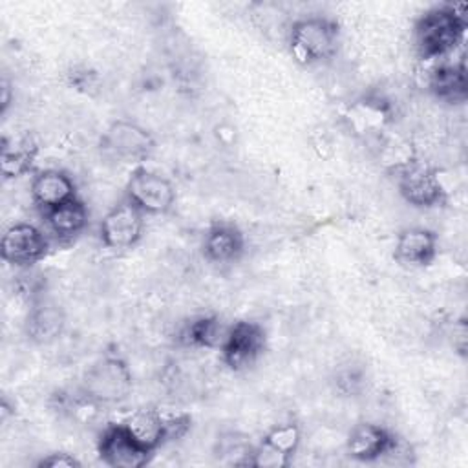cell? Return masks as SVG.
Segmentation results:
<instances>
[{
  "label": "cell",
  "mask_w": 468,
  "mask_h": 468,
  "mask_svg": "<svg viewBox=\"0 0 468 468\" xmlns=\"http://www.w3.org/2000/svg\"><path fill=\"white\" fill-rule=\"evenodd\" d=\"M464 4H444L428 9L415 24V48L420 58H444L463 42L466 31Z\"/></svg>",
  "instance_id": "6da1fadb"
},
{
  "label": "cell",
  "mask_w": 468,
  "mask_h": 468,
  "mask_svg": "<svg viewBox=\"0 0 468 468\" xmlns=\"http://www.w3.org/2000/svg\"><path fill=\"white\" fill-rule=\"evenodd\" d=\"M289 51L300 66H318L329 62L340 46V27L336 20L322 15L303 16L292 22L287 37Z\"/></svg>",
  "instance_id": "7a4b0ae2"
},
{
  "label": "cell",
  "mask_w": 468,
  "mask_h": 468,
  "mask_svg": "<svg viewBox=\"0 0 468 468\" xmlns=\"http://www.w3.org/2000/svg\"><path fill=\"white\" fill-rule=\"evenodd\" d=\"M132 388L133 380L126 360L115 351H106L84 371L79 393L93 406H108L126 400Z\"/></svg>",
  "instance_id": "3957f363"
},
{
  "label": "cell",
  "mask_w": 468,
  "mask_h": 468,
  "mask_svg": "<svg viewBox=\"0 0 468 468\" xmlns=\"http://www.w3.org/2000/svg\"><path fill=\"white\" fill-rule=\"evenodd\" d=\"M101 148L117 161L141 163L154 154L155 139L141 124L128 119H117L102 133Z\"/></svg>",
  "instance_id": "277c9868"
},
{
  "label": "cell",
  "mask_w": 468,
  "mask_h": 468,
  "mask_svg": "<svg viewBox=\"0 0 468 468\" xmlns=\"http://www.w3.org/2000/svg\"><path fill=\"white\" fill-rule=\"evenodd\" d=\"M126 199L143 214H166L176 203V188L165 176L137 166L126 181Z\"/></svg>",
  "instance_id": "5b68a950"
},
{
  "label": "cell",
  "mask_w": 468,
  "mask_h": 468,
  "mask_svg": "<svg viewBox=\"0 0 468 468\" xmlns=\"http://www.w3.org/2000/svg\"><path fill=\"white\" fill-rule=\"evenodd\" d=\"M265 329L252 320H238L227 327L221 342V360L232 371H243L258 362L265 351Z\"/></svg>",
  "instance_id": "8992f818"
},
{
  "label": "cell",
  "mask_w": 468,
  "mask_h": 468,
  "mask_svg": "<svg viewBox=\"0 0 468 468\" xmlns=\"http://www.w3.org/2000/svg\"><path fill=\"white\" fill-rule=\"evenodd\" d=\"M399 194L415 208H431L444 201V188L437 172L420 163L410 161L395 170Z\"/></svg>",
  "instance_id": "52a82bcc"
},
{
  "label": "cell",
  "mask_w": 468,
  "mask_h": 468,
  "mask_svg": "<svg viewBox=\"0 0 468 468\" xmlns=\"http://www.w3.org/2000/svg\"><path fill=\"white\" fill-rule=\"evenodd\" d=\"M49 250L48 236L31 223H15L5 229L0 241V256L13 267L27 269L38 263Z\"/></svg>",
  "instance_id": "ba28073f"
},
{
  "label": "cell",
  "mask_w": 468,
  "mask_h": 468,
  "mask_svg": "<svg viewBox=\"0 0 468 468\" xmlns=\"http://www.w3.org/2000/svg\"><path fill=\"white\" fill-rule=\"evenodd\" d=\"M143 230L144 214L124 199L104 214L99 225V238L106 249L124 250L132 249L141 239Z\"/></svg>",
  "instance_id": "9c48e42d"
},
{
  "label": "cell",
  "mask_w": 468,
  "mask_h": 468,
  "mask_svg": "<svg viewBox=\"0 0 468 468\" xmlns=\"http://www.w3.org/2000/svg\"><path fill=\"white\" fill-rule=\"evenodd\" d=\"M97 452L104 464L113 468H141L150 461L154 452L141 446L122 426L108 424L97 441Z\"/></svg>",
  "instance_id": "30bf717a"
},
{
  "label": "cell",
  "mask_w": 468,
  "mask_h": 468,
  "mask_svg": "<svg viewBox=\"0 0 468 468\" xmlns=\"http://www.w3.org/2000/svg\"><path fill=\"white\" fill-rule=\"evenodd\" d=\"M302 441V431L296 422H282L272 426L254 446L250 466L254 468H285L291 464L294 452Z\"/></svg>",
  "instance_id": "8fae6325"
},
{
  "label": "cell",
  "mask_w": 468,
  "mask_h": 468,
  "mask_svg": "<svg viewBox=\"0 0 468 468\" xmlns=\"http://www.w3.org/2000/svg\"><path fill=\"white\" fill-rule=\"evenodd\" d=\"M203 256L216 265L238 261L245 252V236L230 221H214L203 236Z\"/></svg>",
  "instance_id": "7c38bea8"
},
{
  "label": "cell",
  "mask_w": 468,
  "mask_h": 468,
  "mask_svg": "<svg viewBox=\"0 0 468 468\" xmlns=\"http://www.w3.org/2000/svg\"><path fill=\"white\" fill-rule=\"evenodd\" d=\"M66 327V314L64 311L51 300L46 298H37L31 302L26 322H24V331L27 340L33 344H51L55 342Z\"/></svg>",
  "instance_id": "4fadbf2b"
},
{
  "label": "cell",
  "mask_w": 468,
  "mask_h": 468,
  "mask_svg": "<svg viewBox=\"0 0 468 468\" xmlns=\"http://www.w3.org/2000/svg\"><path fill=\"white\" fill-rule=\"evenodd\" d=\"M437 250V234L433 230L424 227H408L397 236L393 258L404 265L424 267L435 260Z\"/></svg>",
  "instance_id": "5bb4252c"
},
{
  "label": "cell",
  "mask_w": 468,
  "mask_h": 468,
  "mask_svg": "<svg viewBox=\"0 0 468 468\" xmlns=\"http://www.w3.org/2000/svg\"><path fill=\"white\" fill-rule=\"evenodd\" d=\"M29 190L33 203L44 212L77 197V186L73 179L66 172L55 168L38 172L33 177Z\"/></svg>",
  "instance_id": "9a60e30c"
},
{
  "label": "cell",
  "mask_w": 468,
  "mask_h": 468,
  "mask_svg": "<svg viewBox=\"0 0 468 468\" xmlns=\"http://www.w3.org/2000/svg\"><path fill=\"white\" fill-rule=\"evenodd\" d=\"M431 95L446 104H461L468 95V77L464 60L442 62L435 66L428 77Z\"/></svg>",
  "instance_id": "2e32d148"
},
{
  "label": "cell",
  "mask_w": 468,
  "mask_h": 468,
  "mask_svg": "<svg viewBox=\"0 0 468 468\" xmlns=\"http://www.w3.org/2000/svg\"><path fill=\"white\" fill-rule=\"evenodd\" d=\"M391 437H393V433L389 430H386L384 426L362 422L351 430L347 442H346V450L351 459H356L362 463L380 461Z\"/></svg>",
  "instance_id": "e0dca14e"
},
{
  "label": "cell",
  "mask_w": 468,
  "mask_h": 468,
  "mask_svg": "<svg viewBox=\"0 0 468 468\" xmlns=\"http://www.w3.org/2000/svg\"><path fill=\"white\" fill-rule=\"evenodd\" d=\"M37 152L38 146L29 133L20 137L4 135L0 148V172L4 179H16L27 174L35 163Z\"/></svg>",
  "instance_id": "ac0fdd59"
},
{
  "label": "cell",
  "mask_w": 468,
  "mask_h": 468,
  "mask_svg": "<svg viewBox=\"0 0 468 468\" xmlns=\"http://www.w3.org/2000/svg\"><path fill=\"white\" fill-rule=\"evenodd\" d=\"M46 225L53 238L69 241L77 238L88 225V208L79 197L69 199L48 212H44Z\"/></svg>",
  "instance_id": "d6986e66"
},
{
  "label": "cell",
  "mask_w": 468,
  "mask_h": 468,
  "mask_svg": "<svg viewBox=\"0 0 468 468\" xmlns=\"http://www.w3.org/2000/svg\"><path fill=\"white\" fill-rule=\"evenodd\" d=\"M347 119L356 133H377L391 121V106L380 95H366L349 108Z\"/></svg>",
  "instance_id": "ffe728a7"
},
{
  "label": "cell",
  "mask_w": 468,
  "mask_h": 468,
  "mask_svg": "<svg viewBox=\"0 0 468 468\" xmlns=\"http://www.w3.org/2000/svg\"><path fill=\"white\" fill-rule=\"evenodd\" d=\"M122 426L141 446L150 452H155L163 442H166L165 424L159 408H139L126 420H122Z\"/></svg>",
  "instance_id": "44dd1931"
},
{
  "label": "cell",
  "mask_w": 468,
  "mask_h": 468,
  "mask_svg": "<svg viewBox=\"0 0 468 468\" xmlns=\"http://www.w3.org/2000/svg\"><path fill=\"white\" fill-rule=\"evenodd\" d=\"M227 327L216 314L196 316L186 322L179 331V342L186 347H205L214 349L221 347Z\"/></svg>",
  "instance_id": "7402d4cb"
},
{
  "label": "cell",
  "mask_w": 468,
  "mask_h": 468,
  "mask_svg": "<svg viewBox=\"0 0 468 468\" xmlns=\"http://www.w3.org/2000/svg\"><path fill=\"white\" fill-rule=\"evenodd\" d=\"M254 452V444L250 441L236 431L223 433L218 439L216 453L227 463L234 466H250V457Z\"/></svg>",
  "instance_id": "603a6c76"
},
{
  "label": "cell",
  "mask_w": 468,
  "mask_h": 468,
  "mask_svg": "<svg viewBox=\"0 0 468 468\" xmlns=\"http://www.w3.org/2000/svg\"><path fill=\"white\" fill-rule=\"evenodd\" d=\"M159 411H161V417H163L166 441H176L190 430V415L185 413L183 410L159 408Z\"/></svg>",
  "instance_id": "cb8c5ba5"
},
{
  "label": "cell",
  "mask_w": 468,
  "mask_h": 468,
  "mask_svg": "<svg viewBox=\"0 0 468 468\" xmlns=\"http://www.w3.org/2000/svg\"><path fill=\"white\" fill-rule=\"evenodd\" d=\"M411 457H413V450L408 444V441L402 439L400 435L393 433V437H391L384 455L380 457V461H386V463H391V464H410Z\"/></svg>",
  "instance_id": "d4e9b609"
},
{
  "label": "cell",
  "mask_w": 468,
  "mask_h": 468,
  "mask_svg": "<svg viewBox=\"0 0 468 468\" xmlns=\"http://www.w3.org/2000/svg\"><path fill=\"white\" fill-rule=\"evenodd\" d=\"M38 468H79L80 461L66 452H55L37 463Z\"/></svg>",
  "instance_id": "484cf974"
},
{
  "label": "cell",
  "mask_w": 468,
  "mask_h": 468,
  "mask_svg": "<svg viewBox=\"0 0 468 468\" xmlns=\"http://www.w3.org/2000/svg\"><path fill=\"white\" fill-rule=\"evenodd\" d=\"M13 99H15V93H13L11 82L4 77L2 82H0V113L2 115L7 112V108L13 102Z\"/></svg>",
  "instance_id": "4316f807"
}]
</instances>
